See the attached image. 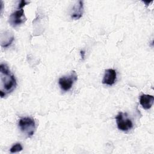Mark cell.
<instances>
[{
	"mask_svg": "<svg viewBox=\"0 0 154 154\" xmlns=\"http://www.w3.org/2000/svg\"><path fill=\"white\" fill-rule=\"evenodd\" d=\"M29 2H26V1L25 0H22L20 2L19 5H18V8H23V7L26 5L27 4H28Z\"/></svg>",
	"mask_w": 154,
	"mask_h": 154,
	"instance_id": "10",
	"label": "cell"
},
{
	"mask_svg": "<svg viewBox=\"0 0 154 154\" xmlns=\"http://www.w3.org/2000/svg\"><path fill=\"white\" fill-rule=\"evenodd\" d=\"M77 74L75 71H72L69 76H64L58 80L61 88L65 91H69L72 87L74 82L77 80Z\"/></svg>",
	"mask_w": 154,
	"mask_h": 154,
	"instance_id": "4",
	"label": "cell"
},
{
	"mask_svg": "<svg viewBox=\"0 0 154 154\" xmlns=\"http://www.w3.org/2000/svg\"><path fill=\"white\" fill-rule=\"evenodd\" d=\"M1 89L0 94L2 98L7 94L11 93L17 85L16 80L14 75L10 72L8 66L4 64L0 65Z\"/></svg>",
	"mask_w": 154,
	"mask_h": 154,
	"instance_id": "1",
	"label": "cell"
},
{
	"mask_svg": "<svg viewBox=\"0 0 154 154\" xmlns=\"http://www.w3.org/2000/svg\"><path fill=\"white\" fill-rule=\"evenodd\" d=\"M25 20L24 10L23 8H18L10 16L9 23L12 26L16 27L24 23Z\"/></svg>",
	"mask_w": 154,
	"mask_h": 154,
	"instance_id": "5",
	"label": "cell"
},
{
	"mask_svg": "<svg viewBox=\"0 0 154 154\" xmlns=\"http://www.w3.org/2000/svg\"><path fill=\"white\" fill-rule=\"evenodd\" d=\"M154 101V97L149 94H142L140 97V103L144 109H149Z\"/></svg>",
	"mask_w": 154,
	"mask_h": 154,
	"instance_id": "8",
	"label": "cell"
},
{
	"mask_svg": "<svg viewBox=\"0 0 154 154\" xmlns=\"http://www.w3.org/2000/svg\"><path fill=\"white\" fill-rule=\"evenodd\" d=\"M23 149V147L20 143H16L14 144L10 149V152L11 153H16L22 151Z\"/></svg>",
	"mask_w": 154,
	"mask_h": 154,
	"instance_id": "9",
	"label": "cell"
},
{
	"mask_svg": "<svg viewBox=\"0 0 154 154\" xmlns=\"http://www.w3.org/2000/svg\"><path fill=\"white\" fill-rule=\"evenodd\" d=\"M84 4L82 1H79L73 7L71 13V17L74 20L79 19L83 14Z\"/></svg>",
	"mask_w": 154,
	"mask_h": 154,
	"instance_id": "7",
	"label": "cell"
},
{
	"mask_svg": "<svg viewBox=\"0 0 154 154\" xmlns=\"http://www.w3.org/2000/svg\"><path fill=\"white\" fill-rule=\"evenodd\" d=\"M18 126L21 131L26 135L27 137H31L35 129L34 120L29 117L20 118L19 120Z\"/></svg>",
	"mask_w": 154,
	"mask_h": 154,
	"instance_id": "2",
	"label": "cell"
},
{
	"mask_svg": "<svg viewBox=\"0 0 154 154\" xmlns=\"http://www.w3.org/2000/svg\"><path fill=\"white\" fill-rule=\"evenodd\" d=\"M81 57H82V58H84V54H85V52L84 51H81Z\"/></svg>",
	"mask_w": 154,
	"mask_h": 154,
	"instance_id": "11",
	"label": "cell"
},
{
	"mask_svg": "<svg viewBox=\"0 0 154 154\" xmlns=\"http://www.w3.org/2000/svg\"><path fill=\"white\" fill-rule=\"evenodd\" d=\"M117 128L119 130L122 131H128L132 129L133 123L131 119L127 117V114H123L120 112L116 117Z\"/></svg>",
	"mask_w": 154,
	"mask_h": 154,
	"instance_id": "3",
	"label": "cell"
},
{
	"mask_svg": "<svg viewBox=\"0 0 154 154\" xmlns=\"http://www.w3.org/2000/svg\"><path fill=\"white\" fill-rule=\"evenodd\" d=\"M117 78L116 71L112 69H106L105 71V75L102 79V83L108 85H113Z\"/></svg>",
	"mask_w": 154,
	"mask_h": 154,
	"instance_id": "6",
	"label": "cell"
}]
</instances>
